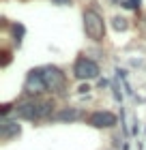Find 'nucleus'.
I'll return each mask as SVG.
<instances>
[{
  "instance_id": "12",
  "label": "nucleus",
  "mask_w": 146,
  "mask_h": 150,
  "mask_svg": "<svg viewBox=\"0 0 146 150\" xmlns=\"http://www.w3.org/2000/svg\"><path fill=\"white\" fill-rule=\"evenodd\" d=\"M9 62H11V52H2V67H9Z\"/></svg>"
},
{
  "instance_id": "10",
  "label": "nucleus",
  "mask_w": 146,
  "mask_h": 150,
  "mask_svg": "<svg viewBox=\"0 0 146 150\" xmlns=\"http://www.w3.org/2000/svg\"><path fill=\"white\" fill-rule=\"evenodd\" d=\"M112 28L116 30V32H125L129 28V19L127 17H120V15H116L114 19H112Z\"/></svg>"
},
{
  "instance_id": "11",
  "label": "nucleus",
  "mask_w": 146,
  "mask_h": 150,
  "mask_svg": "<svg viewBox=\"0 0 146 150\" xmlns=\"http://www.w3.org/2000/svg\"><path fill=\"white\" fill-rule=\"evenodd\" d=\"M122 6H127V9H140V6H142V0H125V2H122Z\"/></svg>"
},
{
  "instance_id": "14",
  "label": "nucleus",
  "mask_w": 146,
  "mask_h": 150,
  "mask_svg": "<svg viewBox=\"0 0 146 150\" xmlns=\"http://www.w3.org/2000/svg\"><path fill=\"white\" fill-rule=\"evenodd\" d=\"M9 112H11V105H9V103H6V105H2V110H0L2 118H6V116H9Z\"/></svg>"
},
{
  "instance_id": "3",
  "label": "nucleus",
  "mask_w": 146,
  "mask_h": 150,
  "mask_svg": "<svg viewBox=\"0 0 146 150\" xmlns=\"http://www.w3.org/2000/svg\"><path fill=\"white\" fill-rule=\"evenodd\" d=\"M41 77H43V84L47 88V92H60L67 84L65 73L58 67H43L41 69Z\"/></svg>"
},
{
  "instance_id": "13",
  "label": "nucleus",
  "mask_w": 146,
  "mask_h": 150,
  "mask_svg": "<svg viewBox=\"0 0 146 150\" xmlns=\"http://www.w3.org/2000/svg\"><path fill=\"white\" fill-rule=\"evenodd\" d=\"M114 99L122 101V92H120V88H118V84H114Z\"/></svg>"
},
{
  "instance_id": "1",
  "label": "nucleus",
  "mask_w": 146,
  "mask_h": 150,
  "mask_svg": "<svg viewBox=\"0 0 146 150\" xmlns=\"http://www.w3.org/2000/svg\"><path fill=\"white\" fill-rule=\"evenodd\" d=\"M15 114L24 120H43L54 114V103L43 99H30V101H24V103H17Z\"/></svg>"
},
{
  "instance_id": "6",
  "label": "nucleus",
  "mask_w": 146,
  "mask_h": 150,
  "mask_svg": "<svg viewBox=\"0 0 146 150\" xmlns=\"http://www.w3.org/2000/svg\"><path fill=\"white\" fill-rule=\"evenodd\" d=\"M88 125L97 129H112L116 125V116L112 112H93L88 116Z\"/></svg>"
},
{
  "instance_id": "4",
  "label": "nucleus",
  "mask_w": 146,
  "mask_h": 150,
  "mask_svg": "<svg viewBox=\"0 0 146 150\" xmlns=\"http://www.w3.org/2000/svg\"><path fill=\"white\" fill-rule=\"evenodd\" d=\"M73 75L78 79H95L99 77V64L90 58H78L73 64Z\"/></svg>"
},
{
  "instance_id": "7",
  "label": "nucleus",
  "mask_w": 146,
  "mask_h": 150,
  "mask_svg": "<svg viewBox=\"0 0 146 150\" xmlns=\"http://www.w3.org/2000/svg\"><path fill=\"white\" fill-rule=\"evenodd\" d=\"M19 133H22V125H17V120H9V118L0 120V137L4 142L11 137H17Z\"/></svg>"
},
{
  "instance_id": "16",
  "label": "nucleus",
  "mask_w": 146,
  "mask_h": 150,
  "mask_svg": "<svg viewBox=\"0 0 146 150\" xmlns=\"http://www.w3.org/2000/svg\"><path fill=\"white\" fill-rule=\"evenodd\" d=\"M52 2H54V4H62V6H65V4H71V0H52Z\"/></svg>"
},
{
  "instance_id": "2",
  "label": "nucleus",
  "mask_w": 146,
  "mask_h": 150,
  "mask_svg": "<svg viewBox=\"0 0 146 150\" xmlns=\"http://www.w3.org/2000/svg\"><path fill=\"white\" fill-rule=\"evenodd\" d=\"M84 30L86 35L93 41H103V35H105V24H103V17L99 11L95 9H86L84 11Z\"/></svg>"
},
{
  "instance_id": "5",
  "label": "nucleus",
  "mask_w": 146,
  "mask_h": 150,
  "mask_svg": "<svg viewBox=\"0 0 146 150\" xmlns=\"http://www.w3.org/2000/svg\"><path fill=\"white\" fill-rule=\"evenodd\" d=\"M24 92L30 94L32 99H37L39 94L47 92V88L43 84V77H41V69H32L28 73V77H26V81H24Z\"/></svg>"
},
{
  "instance_id": "8",
  "label": "nucleus",
  "mask_w": 146,
  "mask_h": 150,
  "mask_svg": "<svg viewBox=\"0 0 146 150\" xmlns=\"http://www.w3.org/2000/svg\"><path fill=\"white\" fill-rule=\"evenodd\" d=\"M82 116H84V112L78 110V107H65V110H60L58 114H54L52 118L58 120V122H73V120H80Z\"/></svg>"
},
{
  "instance_id": "15",
  "label": "nucleus",
  "mask_w": 146,
  "mask_h": 150,
  "mask_svg": "<svg viewBox=\"0 0 146 150\" xmlns=\"http://www.w3.org/2000/svg\"><path fill=\"white\" fill-rule=\"evenodd\" d=\"M78 90H80V92H82V94H86V92H88V90H90V86H88V84H82V86H80V88H78Z\"/></svg>"
},
{
  "instance_id": "9",
  "label": "nucleus",
  "mask_w": 146,
  "mask_h": 150,
  "mask_svg": "<svg viewBox=\"0 0 146 150\" xmlns=\"http://www.w3.org/2000/svg\"><path fill=\"white\" fill-rule=\"evenodd\" d=\"M11 32H13V41H15V45H22V39L26 35V28L22 24H13L11 26Z\"/></svg>"
}]
</instances>
